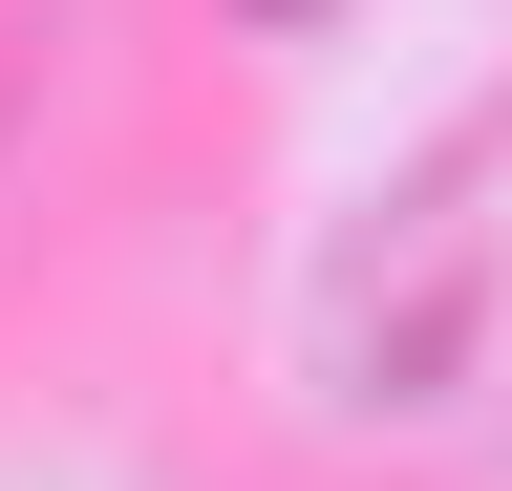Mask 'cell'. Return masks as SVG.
Wrapping results in <instances>:
<instances>
[{"label":"cell","mask_w":512,"mask_h":491,"mask_svg":"<svg viewBox=\"0 0 512 491\" xmlns=\"http://www.w3.org/2000/svg\"><path fill=\"white\" fill-rule=\"evenodd\" d=\"M256 22H320V0H256Z\"/></svg>","instance_id":"obj_1"}]
</instances>
